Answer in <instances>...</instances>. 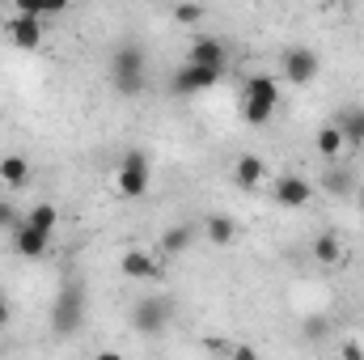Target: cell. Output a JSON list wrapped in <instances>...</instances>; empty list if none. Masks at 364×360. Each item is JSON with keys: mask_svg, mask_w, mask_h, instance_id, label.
<instances>
[{"mask_svg": "<svg viewBox=\"0 0 364 360\" xmlns=\"http://www.w3.org/2000/svg\"><path fill=\"white\" fill-rule=\"evenodd\" d=\"M314 144H318V157H326V162H335V157H339V153L348 149V140H343V132H339L335 123H322V127H318V140H314Z\"/></svg>", "mask_w": 364, "mask_h": 360, "instance_id": "14", "label": "cell"}, {"mask_svg": "<svg viewBox=\"0 0 364 360\" xmlns=\"http://www.w3.org/2000/svg\"><path fill=\"white\" fill-rule=\"evenodd\" d=\"M26 221H30V225H38V229H47V233H51V229H55V221H60V212H55V203H34V208H30V212H26Z\"/></svg>", "mask_w": 364, "mask_h": 360, "instance_id": "20", "label": "cell"}, {"mask_svg": "<svg viewBox=\"0 0 364 360\" xmlns=\"http://www.w3.org/2000/svg\"><path fill=\"white\" fill-rule=\"evenodd\" d=\"M203 225H208L203 233H208V238H212L216 246H229V242H233V233H237V225H233V216H208Z\"/></svg>", "mask_w": 364, "mask_h": 360, "instance_id": "19", "label": "cell"}, {"mask_svg": "<svg viewBox=\"0 0 364 360\" xmlns=\"http://www.w3.org/2000/svg\"><path fill=\"white\" fill-rule=\"evenodd\" d=\"M225 55H229V51H225V43H220V38H195V43H191V51H186V60H191V64L220 68V73H225Z\"/></svg>", "mask_w": 364, "mask_h": 360, "instance_id": "11", "label": "cell"}, {"mask_svg": "<svg viewBox=\"0 0 364 360\" xmlns=\"http://www.w3.org/2000/svg\"><path fill=\"white\" fill-rule=\"evenodd\" d=\"M17 221H21V216L13 212V203H4V199H0V229H13Z\"/></svg>", "mask_w": 364, "mask_h": 360, "instance_id": "24", "label": "cell"}, {"mask_svg": "<svg viewBox=\"0 0 364 360\" xmlns=\"http://www.w3.org/2000/svg\"><path fill=\"white\" fill-rule=\"evenodd\" d=\"M170 318H174V301H166V297H157V292H149V297H140V301L132 305V327H136L140 335H161V331L170 327Z\"/></svg>", "mask_w": 364, "mask_h": 360, "instance_id": "4", "label": "cell"}, {"mask_svg": "<svg viewBox=\"0 0 364 360\" xmlns=\"http://www.w3.org/2000/svg\"><path fill=\"white\" fill-rule=\"evenodd\" d=\"M9 38H13V47L34 51V47L43 43V17H38V13H13V21H9Z\"/></svg>", "mask_w": 364, "mask_h": 360, "instance_id": "9", "label": "cell"}, {"mask_svg": "<svg viewBox=\"0 0 364 360\" xmlns=\"http://www.w3.org/2000/svg\"><path fill=\"white\" fill-rule=\"evenodd\" d=\"M343 356H352V360H360V356H364V348H360V344H343Z\"/></svg>", "mask_w": 364, "mask_h": 360, "instance_id": "26", "label": "cell"}, {"mask_svg": "<svg viewBox=\"0 0 364 360\" xmlns=\"http://www.w3.org/2000/svg\"><path fill=\"white\" fill-rule=\"evenodd\" d=\"M0 179L9 182L13 191L26 186V179H30V162H26V157H0Z\"/></svg>", "mask_w": 364, "mask_h": 360, "instance_id": "17", "label": "cell"}, {"mask_svg": "<svg viewBox=\"0 0 364 360\" xmlns=\"http://www.w3.org/2000/svg\"><path fill=\"white\" fill-rule=\"evenodd\" d=\"M318 68H322L318 51H309V47H288V51H284V81L309 85V81L318 77Z\"/></svg>", "mask_w": 364, "mask_h": 360, "instance_id": "6", "label": "cell"}, {"mask_svg": "<svg viewBox=\"0 0 364 360\" xmlns=\"http://www.w3.org/2000/svg\"><path fill=\"white\" fill-rule=\"evenodd\" d=\"M17 13H38V0H13Z\"/></svg>", "mask_w": 364, "mask_h": 360, "instance_id": "25", "label": "cell"}, {"mask_svg": "<svg viewBox=\"0 0 364 360\" xmlns=\"http://www.w3.org/2000/svg\"><path fill=\"white\" fill-rule=\"evenodd\" d=\"M233 182H237L242 191H255V186L263 182V162H259V157H250V153H246V157H237V166H233Z\"/></svg>", "mask_w": 364, "mask_h": 360, "instance_id": "16", "label": "cell"}, {"mask_svg": "<svg viewBox=\"0 0 364 360\" xmlns=\"http://www.w3.org/2000/svg\"><path fill=\"white\" fill-rule=\"evenodd\" d=\"M47 242H51V233L38 229V225H30L26 216L13 225V250H17L21 259H38V255H47Z\"/></svg>", "mask_w": 364, "mask_h": 360, "instance_id": "7", "label": "cell"}, {"mask_svg": "<svg viewBox=\"0 0 364 360\" xmlns=\"http://www.w3.org/2000/svg\"><path fill=\"white\" fill-rule=\"evenodd\" d=\"M9 318H13V309H9V301H4V297H0V327H4V322H9Z\"/></svg>", "mask_w": 364, "mask_h": 360, "instance_id": "27", "label": "cell"}, {"mask_svg": "<svg viewBox=\"0 0 364 360\" xmlns=\"http://www.w3.org/2000/svg\"><path fill=\"white\" fill-rule=\"evenodd\" d=\"M360 212H364V191H360Z\"/></svg>", "mask_w": 364, "mask_h": 360, "instance_id": "28", "label": "cell"}, {"mask_svg": "<svg viewBox=\"0 0 364 360\" xmlns=\"http://www.w3.org/2000/svg\"><path fill=\"white\" fill-rule=\"evenodd\" d=\"M119 268H123L127 280H144V284L161 275V263H157V259H149V250H127V255L119 259Z\"/></svg>", "mask_w": 364, "mask_h": 360, "instance_id": "12", "label": "cell"}, {"mask_svg": "<svg viewBox=\"0 0 364 360\" xmlns=\"http://www.w3.org/2000/svg\"><path fill=\"white\" fill-rule=\"evenodd\" d=\"M309 250H314V259H318L322 268H339V263H343V246H339V238H331V233H318Z\"/></svg>", "mask_w": 364, "mask_h": 360, "instance_id": "15", "label": "cell"}, {"mask_svg": "<svg viewBox=\"0 0 364 360\" xmlns=\"http://www.w3.org/2000/svg\"><path fill=\"white\" fill-rule=\"evenodd\" d=\"M309 195H314V182L301 179V174H279L275 179V203H284V208H305Z\"/></svg>", "mask_w": 364, "mask_h": 360, "instance_id": "10", "label": "cell"}, {"mask_svg": "<svg viewBox=\"0 0 364 360\" xmlns=\"http://www.w3.org/2000/svg\"><path fill=\"white\" fill-rule=\"evenodd\" d=\"M174 17H178L182 26H191V21H199V17H203V9H199V4H178V9H174Z\"/></svg>", "mask_w": 364, "mask_h": 360, "instance_id": "22", "label": "cell"}, {"mask_svg": "<svg viewBox=\"0 0 364 360\" xmlns=\"http://www.w3.org/2000/svg\"><path fill=\"white\" fill-rule=\"evenodd\" d=\"M51 322H55L60 335H73V331L85 322V284H81V280H64V288H60V297H55Z\"/></svg>", "mask_w": 364, "mask_h": 360, "instance_id": "3", "label": "cell"}, {"mask_svg": "<svg viewBox=\"0 0 364 360\" xmlns=\"http://www.w3.org/2000/svg\"><path fill=\"white\" fill-rule=\"evenodd\" d=\"M73 0H38V17H55V13H64Z\"/></svg>", "mask_w": 364, "mask_h": 360, "instance_id": "23", "label": "cell"}, {"mask_svg": "<svg viewBox=\"0 0 364 360\" xmlns=\"http://www.w3.org/2000/svg\"><path fill=\"white\" fill-rule=\"evenodd\" d=\"M220 81V68H203V64H182L174 73V93H203V90H216Z\"/></svg>", "mask_w": 364, "mask_h": 360, "instance_id": "8", "label": "cell"}, {"mask_svg": "<svg viewBox=\"0 0 364 360\" xmlns=\"http://www.w3.org/2000/svg\"><path fill=\"white\" fill-rule=\"evenodd\" d=\"M110 90L119 97H140L144 90V47L140 43H119L110 51Z\"/></svg>", "mask_w": 364, "mask_h": 360, "instance_id": "1", "label": "cell"}, {"mask_svg": "<svg viewBox=\"0 0 364 360\" xmlns=\"http://www.w3.org/2000/svg\"><path fill=\"white\" fill-rule=\"evenodd\" d=\"M149 179H153V170H149V157H144L140 149H132V153L119 162L114 186H119V195H123V199H140V195L149 191Z\"/></svg>", "mask_w": 364, "mask_h": 360, "instance_id": "5", "label": "cell"}, {"mask_svg": "<svg viewBox=\"0 0 364 360\" xmlns=\"http://www.w3.org/2000/svg\"><path fill=\"white\" fill-rule=\"evenodd\" d=\"M331 195H348L352 186H356V174L352 170H335V174H326V182H322Z\"/></svg>", "mask_w": 364, "mask_h": 360, "instance_id": "21", "label": "cell"}, {"mask_svg": "<svg viewBox=\"0 0 364 360\" xmlns=\"http://www.w3.org/2000/svg\"><path fill=\"white\" fill-rule=\"evenodd\" d=\"M331 123L343 132L348 149H360V144H364V106H343V110H339Z\"/></svg>", "mask_w": 364, "mask_h": 360, "instance_id": "13", "label": "cell"}, {"mask_svg": "<svg viewBox=\"0 0 364 360\" xmlns=\"http://www.w3.org/2000/svg\"><path fill=\"white\" fill-rule=\"evenodd\" d=\"M191 238H195L191 225H170V229L161 233V250H166V255H182V250L191 246Z\"/></svg>", "mask_w": 364, "mask_h": 360, "instance_id": "18", "label": "cell"}, {"mask_svg": "<svg viewBox=\"0 0 364 360\" xmlns=\"http://www.w3.org/2000/svg\"><path fill=\"white\" fill-rule=\"evenodd\" d=\"M275 106H279V85H275V77L255 73V77L246 81V102H242L246 123H250V127H263L275 115Z\"/></svg>", "mask_w": 364, "mask_h": 360, "instance_id": "2", "label": "cell"}]
</instances>
